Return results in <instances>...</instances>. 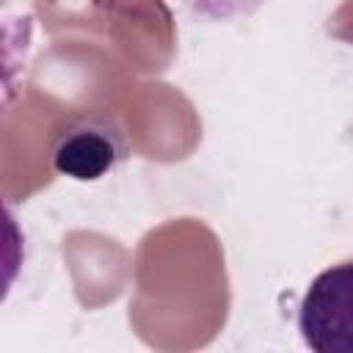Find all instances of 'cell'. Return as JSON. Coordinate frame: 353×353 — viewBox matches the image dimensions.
<instances>
[{
  "instance_id": "cell-3",
  "label": "cell",
  "mask_w": 353,
  "mask_h": 353,
  "mask_svg": "<svg viewBox=\"0 0 353 353\" xmlns=\"http://www.w3.org/2000/svg\"><path fill=\"white\" fill-rule=\"evenodd\" d=\"M176 17L190 22H229L254 14L268 0H163Z\"/></svg>"
},
{
  "instance_id": "cell-1",
  "label": "cell",
  "mask_w": 353,
  "mask_h": 353,
  "mask_svg": "<svg viewBox=\"0 0 353 353\" xmlns=\"http://www.w3.org/2000/svg\"><path fill=\"white\" fill-rule=\"evenodd\" d=\"M298 331L317 353H353V259L312 279L298 306Z\"/></svg>"
},
{
  "instance_id": "cell-2",
  "label": "cell",
  "mask_w": 353,
  "mask_h": 353,
  "mask_svg": "<svg viewBox=\"0 0 353 353\" xmlns=\"http://www.w3.org/2000/svg\"><path fill=\"white\" fill-rule=\"evenodd\" d=\"M119 138L108 127H99L94 121H83L77 127H69L58 146L52 149V163L61 174L88 182L99 179L105 171H110L119 160Z\"/></svg>"
}]
</instances>
